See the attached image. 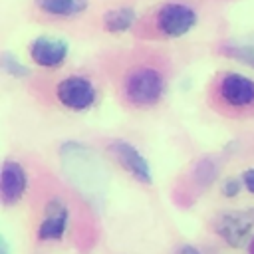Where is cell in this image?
Returning a JSON list of instances; mask_svg holds the SVG:
<instances>
[{
    "instance_id": "5bb4252c",
    "label": "cell",
    "mask_w": 254,
    "mask_h": 254,
    "mask_svg": "<svg viewBox=\"0 0 254 254\" xmlns=\"http://www.w3.org/2000/svg\"><path fill=\"white\" fill-rule=\"evenodd\" d=\"M216 175H218V167H216V163L212 161V159H200L198 163H196V167H194V177H196V181H198V185H202V187H208V185H212L214 183V179H216Z\"/></svg>"
},
{
    "instance_id": "277c9868",
    "label": "cell",
    "mask_w": 254,
    "mask_h": 254,
    "mask_svg": "<svg viewBox=\"0 0 254 254\" xmlns=\"http://www.w3.org/2000/svg\"><path fill=\"white\" fill-rule=\"evenodd\" d=\"M196 22V10L185 2H167L157 12V28L167 38H181L189 34Z\"/></svg>"
},
{
    "instance_id": "4fadbf2b",
    "label": "cell",
    "mask_w": 254,
    "mask_h": 254,
    "mask_svg": "<svg viewBox=\"0 0 254 254\" xmlns=\"http://www.w3.org/2000/svg\"><path fill=\"white\" fill-rule=\"evenodd\" d=\"M222 52L248 67H254V36L230 38L222 44Z\"/></svg>"
},
{
    "instance_id": "2e32d148",
    "label": "cell",
    "mask_w": 254,
    "mask_h": 254,
    "mask_svg": "<svg viewBox=\"0 0 254 254\" xmlns=\"http://www.w3.org/2000/svg\"><path fill=\"white\" fill-rule=\"evenodd\" d=\"M242 187H244V185H242V179L230 177V179H224V181H222L220 190H222V194H224L226 198H234V196H238V192H240Z\"/></svg>"
},
{
    "instance_id": "8992f818",
    "label": "cell",
    "mask_w": 254,
    "mask_h": 254,
    "mask_svg": "<svg viewBox=\"0 0 254 254\" xmlns=\"http://www.w3.org/2000/svg\"><path fill=\"white\" fill-rule=\"evenodd\" d=\"M218 97L228 107H250L254 105V79L238 71H230L218 83Z\"/></svg>"
},
{
    "instance_id": "52a82bcc",
    "label": "cell",
    "mask_w": 254,
    "mask_h": 254,
    "mask_svg": "<svg viewBox=\"0 0 254 254\" xmlns=\"http://www.w3.org/2000/svg\"><path fill=\"white\" fill-rule=\"evenodd\" d=\"M113 157L117 159V163L127 171L131 173L139 183L143 185H151L153 183V173H151V165L149 161L141 155V151L131 145L129 141H123V139H117L109 145Z\"/></svg>"
},
{
    "instance_id": "9a60e30c",
    "label": "cell",
    "mask_w": 254,
    "mask_h": 254,
    "mask_svg": "<svg viewBox=\"0 0 254 254\" xmlns=\"http://www.w3.org/2000/svg\"><path fill=\"white\" fill-rule=\"evenodd\" d=\"M2 69H4L6 73H10L12 77H26V75L30 73V69H28L16 56H12L10 52H4V54H2Z\"/></svg>"
},
{
    "instance_id": "7a4b0ae2",
    "label": "cell",
    "mask_w": 254,
    "mask_h": 254,
    "mask_svg": "<svg viewBox=\"0 0 254 254\" xmlns=\"http://www.w3.org/2000/svg\"><path fill=\"white\" fill-rule=\"evenodd\" d=\"M121 89L133 107H151L165 93V77L153 65H137L125 73Z\"/></svg>"
},
{
    "instance_id": "e0dca14e",
    "label": "cell",
    "mask_w": 254,
    "mask_h": 254,
    "mask_svg": "<svg viewBox=\"0 0 254 254\" xmlns=\"http://www.w3.org/2000/svg\"><path fill=\"white\" fill-rule=\"evenodd\" d=\"M242 185H244V189H246L248 192L254 194V169H246V171L242 173Z\"/></svg>"
},
{
    "instance_id": "3957f363",
    "label": "cell",
    "mask_w": 254,
    "mask_h": 254,
    "mask_svg": "<svg viewBox=\"0 0 254 254\" xmlns=\"http://www.w3.org/2000/svg\"><path fill=\"white\" fill-rule=\"evenodd\" d=\"M216 234L232 248L244 246L252 238L254 230V208H242V210H226L222 212L214 222Z\"/></svg>"
},
{
    "instance_id": "d6986e66",
    "label": "cell",
    "mask_w": 254,
    "mask_h": 254,
    "mask_svg": "<svg viewBox=\"0 0 254 254\" xmlns=\"http://www.w3.org/2000/svg\"><path fill=\"white\" fill-rule=\"evenodd\" d=\"M0 254H8V242H6V238L0 240Z\"/></svg>"
},
{
    "instance_id": "30bf717a",
    "label": "cell",
    "mask_w": 254,
    "mask_h": 254,
    "mask_svg": "<svg viewBox=\"0 0 254 254\" xmlns=\"http://www.w3.org/2000/svg\"><path fill=\"white\" fill-rule=\"evenodd\" d=\"M28 187V177L26 171L20 163L16 161H4L2 165V173H0V194H2V202L6 206L16 204Z\"/></svg>"
},
{
    "instance_id": "ffe728a7",
    "label": "cell",
    "mask_w": 254,
    "mask_h": 254,
    "mask_svg": "<svg viewBox=\"0 0 254 254\" xmlns=\"http://www.w3.org/2000/svg\"><path fill=\"white\" fill-rule=\"evenodd\" d=\"M248 254H254V236H252V240L248 242Z\"/></svg>"
},
{
    "instance_id": "8fae6325",
    "label": "cell",
    "mask_w": 254,
    "mask_h": 254,
    "mask_svg": "<svg viewBox=\"0 0 254 254\" xmlns=\"http://www.w3.org/2000/svg\"><path fill=\"white\" fill-rule=\"evenodd\" d=\"M36 4L42 12L50 16L71 18L83 14L89 6V0H36Z\"/></svg>"
},
{
    "instance_id": "7c38bea8",
    "label": "cell",
    "mask_w": 254,
    "mask_h": 254,
    "mask_svg": "<svg viewBox=\"0 0 254 254\" xmlns=\"http://www.w3.org/2000/svg\"><path fill=\"white\" fill-rule=\"evenodd\" d=\"M137 20V12L133 6H117L103 14V28L111 34L127 32Z\"/></svg>"
},
{
    "instance_id": "ac0fdd59",
    "label": "cell",
    "mask_w": 254,
    "mask_h": 254,
    "mask_svg": "<svg viewBox=\"0 0 254 254\" xmlns=\"http://www.w3.org/2000/svg\"><path fill=\"white\" fill-rule=\"evenodd\" d=\"M177 254H200V250H198L196 246L185 244V246H181V248H179V252H177Z\"/></svg>"
},
{
    "instance_id": "ba28073f",
    "label": "cell",
    "mask_w": 254,
    "mask_h": 254,
    "mask_svg": "<svg viewBox=\"0 0 254 254\" xmlns=\"http://www.w3.org/2000/svg\"><path fill=\"white\" fill-rule=\"evenodd\" d=\"M69 52V44L64 38L54 36H38L30 44V58L40 67H58L65 62Z\"/></svg>"
},
{
    "instance_id": "6da1fadb",
    "label": "cell",
    "mask_w": 254,
    "mask_h": 254,
    "mask_svg": "<svg viewBox=\"0 0 254 254\" xmlns=\"http://www.w3.org/2000/svg\"><path fill=\"white\" fill-rule=\"evenodd\" d=\"M62 165L71 181V185L77 187V190L91 202L101 198V190L105 181L101 179L103 171L99 169L97 157L81 143H65L62 145Z\"/></svg>"
},
{
    "instance_id": "5b68a950",
    "label": "cell",
    "mask_w": 254,
    "mask_h": 254,
    "mask_svg": "<svg viewBox=\"0 0 254 254\" xmlns=\"http://www.w3.org/2000/svg\"><path fill=\"white\" fill-rule=\"evenodd\" d=\"M56 97L71 111H85L95 103V87L83 75H69L56 85Z\"/></svg>"
},
{
    "instance_id": "9c48e42d",
    "label": "cell",
    "mask_w": 254,
    "mask_h": 254,
    "mask_svg": "<svg viewBox=\"0 0 254 254\" xmlns=\"http://www.w3.org/2000/svg\"><path fill=\"white\" fill-rule=\"evenodd\" d=\"M67 220H69L67 204L58 196L50 198L46 204V210H44V218L38 226V238L40 240H60L67 228Z\"/></svg>"
}]
</instances>
